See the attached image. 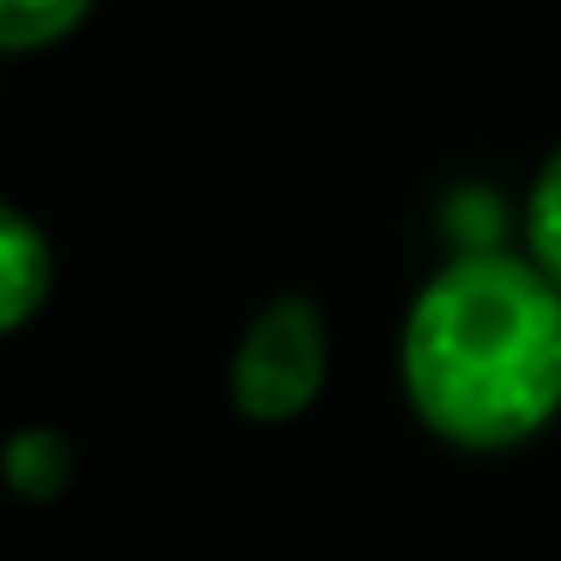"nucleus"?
Returning a JSON list of instances; mask_svg holds the SVG:
<instances>
[{
	"mask_svg": "<svg viewBox=\"0 0 561 561\" xmlns=\"http://www.w3.org/2000/svg\"><path fill=\"white\" fill-rule=\"evenodd\" d=\"M399 380L447 447L531 440L561 411V290L507 248L453 254L404 308Z\"/></svg>",
	"mask_w": 561,
	"mask_h": 561,
	"instance_id": "obj_1",
	"label": "nucleus"
},
{
	"mask_svg": "<svg viewBox=\"0 0 561 561\" xmlns=\"http://www.w3.org/2000/svg\"><path fill=\"white\" fill-rule=\"evenodd\" d=\"M327 363H332V339H327V314L308 296H278L248 320L242 344L230 356V404L236 416L260 428L296 423L308 404L327 387Z\"/></svg>",
	"mask_w": 561,
	"mask_h": 561,
	"instance_id": "obj_2",
	"label": "nucleus"
},
{
	"mask_svg": "<svg viewBox=\"0 0 561 561\" xmlns=\"http://www.w3.org/2000/svg\"><path fill=\"white\" fill-rule=\"evenodd\" d=\"M55 290V248L19 206L0 199V339L37 320Z\"/></svg>",
	"mask_w": 561,
	"mask_h": 561,
	"instance_id": "obj_3",
	"label": "nucleus"
},
{
	"mask_svg": "<svg viewBox=\"0 0 561 561\" xmlns=\"http://www.w3.org/2000/svg\"><path fill=\"white\" fill-rule=\"evenodd\" d=\"M73 471H79L73 440H67L61 428H49V423L19 428V435L7 440V453H0V477H7V489H13L19 501H37V507L55 501V495H67Z\"/></svg>",
	"mask_w": 561,
	"mask_h": 561,
	"instance_id": "obj_4",
	"label": "nucleus"
},
{
	"mask_svg": "<svg viewBox=\"0 0 561 561\" xmlns=\"http://www.w3.org/2000/svg\"><path fill=\"white\" fill-rule=\"evenodd\" d=\"M98 0H0V55H31L73 37Z\"/></svg>",
	"mask_w": 561,
	"mask_h": 561,
	"instance_id": "obj_5",
	"label": "nucleus"
},
{
	"mask_svg": "<svg viewBox=\"0 0 561 561\" xmlns=\"http://www.w3.org/2000/svg\"><path fill=\"white\" fill-rule=\"evenodd\" d=\"M525 260L561 290V146L543 158L525 194Z\"/></svg>",
	"mask_w": 561,
	"mask_h": 561,
	"instance_id": "obj_6",
	"label": "nucleus"
}]
</instances>
